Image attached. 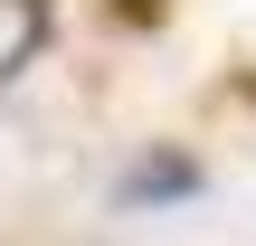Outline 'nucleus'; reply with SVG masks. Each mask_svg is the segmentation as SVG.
Instances as JSON below:
<instances>
[{"mask_svg": "<svg viewBox=\"0 0 256 246\" xmlns=\"http://www.w3.org/2000/svg\"><path fill=\"white\" fill-rule=\"evenodd\" d=\"M200 171L190 161H142V171H124V199H180Z\"/></svg>", "mask_w": 256, "mask_h": 246, "instance_id": "1", "label": "nucleus"}]
</instances>
